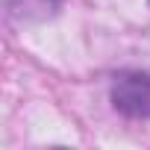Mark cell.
Segmentation results:
<instances>
[{"mask_svg": "<svg viewBox=\"0 0 150 150\" xmlns=\"http://www.w3.org/2000/svg\"><path fill=\"white\" fill-rule=\"evenodd\" d=\"M112 106L132 121L150 118V74L141 71H121L112 83Z\"/></svg>", "mask_w": 150, "mask_h": 150, "instance_id": "cell-1", "label": "cell"}]
</instances>
